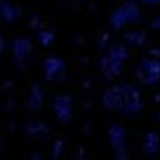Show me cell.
Returning <instances> with one entry per match:
<instances>
[{"label":"cell","mask_w":160,"mask_h":160,"mask_svg":"<svg viewBox=\"0 0 160 160\" xmlns=\"http://www.w3.org/2000/svg\"><path fill=\"white\" fill-rule=\"evenodd\" d=\"M140 77H142L143 82L147 83H153L157 82L158 77H160V65L157 62H153V60H145L142 63V67H140Z\"/></svg>","instance_id":"cell-1"}]
</instances>
